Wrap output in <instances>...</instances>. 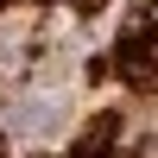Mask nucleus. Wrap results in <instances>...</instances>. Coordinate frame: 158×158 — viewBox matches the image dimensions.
<instances>
[{
    "label": "nucleus",
    "mask_w": 158,
    "mask_h": 158,
    "mask_svg": "<svg viewBox=\"0 0 158 158\" xmlns=\"http://www.w3.org/2000/svg\"><path fill=\"white\" fill-rule=\"evenodd\" d=\"M133 6H152V0H133Z\"/></svg>",
    "instance_id": "4"
},
{
    "label": "nucleus",
    "mask_w": 158,
    "mask_h": 158,
    "mask_svg": "<svg viewBox=\"0 0 158 158\" xmlns=\"http://www.w3.org/2000/svg\"><path fill=\"white\" fill-rule=\"evenodd\" d=\"M120 76H127L133 89H158V57H152L146 44H133V51H120Z\"/></svg>",
    "instance_id": "1"
},
{
    "label": "nucleus",
    "mask_w": 158,
    "mask_h": 158,
    "mask_svg": "<svg viewBox=\"0 0 158 158\" xmlns=\"http://www.w3.org/2000/svg\"><path fill=\"white\" fill-rule=\"evenodd\" d=\"M76 6H82V13H95V6H101V0H76Z\"/></svg>",
    "instance_id": "2"
},
{
    "label": "nucleus",
    "mask_w": 158,
    "mask_h": 158,
    "mask_svg": "<svg viewBox=\"0 0 158 158\" xmlns=\"http://www.w3.org/2000/svg\"><path fill=\"white\" fill-rule=\"evenodd\" d=\"M146 158H158V139H152V146H146Z\"/></svg>",
    "instance_id": "3"
}]
</instances>
